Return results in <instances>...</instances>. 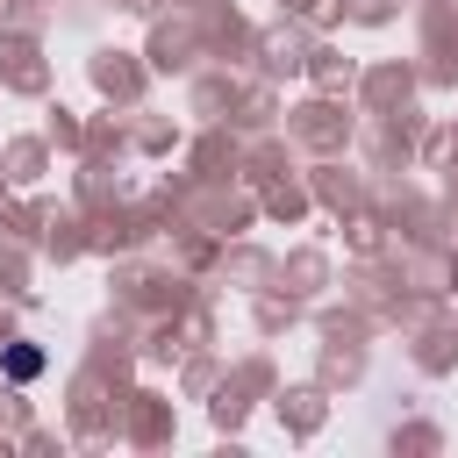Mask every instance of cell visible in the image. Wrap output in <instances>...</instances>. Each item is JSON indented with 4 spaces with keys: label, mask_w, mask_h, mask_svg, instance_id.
Masks as SVG:
<instances>
[{
    "label": "cell",
    "mask_w": 458,
    "mask_h": 458,
    "mask_svg": "<svg viewBox=\"0 0 458 458\" xmlns=\"http://www.w3.org/2000/svg\"><path fill=\"white\" fill-rule=\"evenodd\" d=\"M7 372H14V379H36V372H43V351H36V344H14V351H7Z\"/></svg>",
    "instance_id": "6da1fadb"
}]
</instances>
